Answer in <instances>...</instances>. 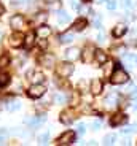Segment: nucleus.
I'll return each instance as SVG.
<instances>
[{"instance_id": "1", "label": "nucleus", "mask_w": 137, "mask_h": 146, "mask_svg": "<svg viewBox=\"0 0 137 146\" xmlns=\"http://www.w3.org/2000/svg\"><path fill=\"white\" fill-rule=\"evenodd\" d=\"M128 81H129L128 73L124 72L121 67H116L115 72L112 73V76H110V83L115 84V86H118V84H124V83H128Z\"/></svg>"}, {"instance_id": "2", "label": "nucleus", "mask_w": 137, "mask_h": 146, "mask_svg": "<svg viewBox=\"0 0 137 146\" xmlns=\"http://www.w3.org/2000/svg\"><path fill=\"white\" fill-rule=\"evenodd\" d=\"M56 73H57V76H61V78H69L74 73V64L69 60V62H62V64H59L57 65V68H56Z\"/></svg>"}, {"instance_id": "3", "label": "nucleus", "mask_w": 137, "mask_h": 146, "mask_svg": "<svg viewBox=\"0 0 137 146\" xmlns=\"http://www.w3.org/2000/svg\"><path fill=\"white\" fill-rule=\"evenodd\" d=\"M46 92V86L41 83H33L30 86V89L27 91V95H29L30 99H40L41 95Z\"/></svg>"}, {"instance_id": "4", "label": "nucleus", "mask_w": 137, "mask_h": 146, "mask_svg": "<svg viewBox=\"0 0 137 146\" xmlns=\"http://www.w3.org/2000/svg\"><path fill=\"white\" fill-rule=\"evenodd\" d=\"M75 138H77L75 132L67 130V132H64L61 137H57V145H72V143L75 141Z\"/></svg>"}, {"instance_id": "5", "label": "nucleus", "mask_w": 137, "mask_h": 146, "mask_svg": "<svg viewBox=\"0 0 137 146\" xmlns=\"http://www.w3.org/2000/svg\"><path fill=\"white\" fill-rule=\"evenodd\" d=\"M93 59H94V46L93 44H86L83 52H82V60L85 64H91Z\"/></svg>"}, {"instance_id": "6", "label": "nucleus", "mask_w": 137, "mask_h": 146, "mask_svg": "<svg viewBox=\"0 0 137 146\" xmlns=\"http://www.w3.org/2000/svg\"><path fill=\"white\" fill-rule=\"evenodd\" d=\"M22 41H24V35H22L19 30H16V32L10 36L8 44H10L11 48H19V46H22Z\"/></svg>"}, {"instance_id": "7", "label": "nucleus", "mask_w": 137, "mask_h": 146, "mask_svg": "<svg viewBox=\"0 0 137 146\" xmlns=\"http://www.w3.org/2000/svg\"><path fill=\"white\" fill-rule=\"evenodd\" d=\"M126 121H128V116L124 113H115L110 117V125L112 127H118V125L124 124Z\"/></svg>"}, {"instance_id": "8", "label": "nucleus", "mask_w": 137, "mask_h": 146, "mask_svg": "<svg viewBox=\"0 0 137 146\" xmlns=\"http://www.w3.org/2000/svg\"><path fill=\"white\" fill-rule=\"evenodd\" d=\"M26 76H27V80L32 81V83H43V80H45L43 73H41V72H35L33 68H30L29 72L26 73Z\"/></svg>"}, {"instance_id": "9", "label": "nucleus", "mask_w": 137, "mask_h": 146, "mask_svg": "<svg viewBox=\"0 0 137 146\" xmlns=\"http://www.w3.org/2000/svg\"><path fill=\"white\" fill-rule=\"evenodd\" d=\"M10 26L13 30H21L24 27V18L21 15H15L10 18Z\"/></svg>"}, {"instance_id": "10", "label": "nucleus", "mask_w": 137, "mask_h": 146, "mask_svg": "<svg viewBox=\"0 0 137 146\" xmlns=\"http://www.w3.org/2000/svg\"><path fill=\"white\" fill-rule=\"evenodd\" d=\"M54 60H56L54 56L49 54V52H45V54L40 57V64L43 67H46V68H51V67L54 65Z\"/></svg>"}, {"instance_id": "11", "label": "nucleus", "mask_w": 137, "mask_h": 146, "mask_svg": "<svg viewBox=\"0 0 137 146\" xmlns=\"http://www.w3.org/2000/svg\"><path fill=\"white\" fill-rule=\"evenodd\" d=\"M94 59L99 65H104L105 62H108V54L102 49H94Z\"/></svg>"}, {"instance_id": "12", "label": "nucleus", "mask_w": 137, "mask_h": 146, "mask_svg": "<svg viewBox=\"0 0 137 146\" xmlns=\"http://www.w3.org/2000/svg\"><path fill=\"white\" fill-rule=\"evenodd\" d=\"M46 121V117L43 116V114H40V116H33V117H30V119H26V122L30 125L32 129H35V127H38V125H41Z\"/></svg>"}, {"instance_id": "13", "label": "nucleus", "mask_w": 137, "mask_h": 146, "mask_svg": "<svg viewBox=\"0 0 137 146\" xmlns=\"http://www.w3.org/2000/svg\"><path fill=\"white\" fill-rule=\"evenodd\" d=\"M102 88H104V84H102V81L100 80H93L91 81V84H89V91L93 92L94 95H97V94H100L102 92Z\"/></svg>"}, {"instance_id": "14", "label": "nucleus", "mask_w": 137, "mask_h": 146, "mask_svg": "<svg viewBox=\"0 0 137 146\" xmlns=\"http://www.w3.org/2000/svg\"><path fill=\"white\" fill-rule=\"evenodd\" d=\"M49 35H51V29L48 26H45V24L38 26L37 32H35V36H38V38H48Z\"/></svg>"}, {"instance_id": "15", "label": "nucleus", "mask_w": 137, "mask_h": 146, "mask_svg": "<svg viewBox=\"0 0 137 146\" xmlns=\"http://www.w3.org/2000/svg\"><path fill=\"white\" fill-rule=\"evenodd\" d=\"M126 32H128V27L124 24H118V26H115V29L112 30V35L115 36V38H120V36H123Z\"/></svg>"}, {"instance_id": "16", "label": "nucleus", "mask_w": 137, "mask_h": 146, "mask_svg": "<svg viewBox=\"0 0 137 146\" xmlns=\"http://www.w3.org/2000/svg\"><path fill=\"white\" fill-rule=\"evenodd\" d=\"M59 121L62 122V124H70L72 121H74V116H72V111H69V110L62 111V113L59 114Z\"/></svg>"}, {"instance_id": "17", "label": "nucleus", "mask_w": 137, "mask_h": 146, "mask_svg": "<svg viewBox=\"0 0 137 146\" xmlns=\"http://www.w3.org/2000/svg\"><path fill=\"white\" fill-rule=\"evenodd\" d=\"M33 41H35V33L33 32H29L26 36H24V41H22V44H24V48H32V44H33Z\"/></svg>"}, {"instance_id": "18", "label": "nucleus", "mask_w": 137, "mask_h": 146, "mask_svg": "<svg viewBox=\"0 0 137 146\" xmlns=\"http://www.w3.org/2000/svg\"><path fill=\"white\" fill-rule=\"evenodd\" d=\"M65 57L69 59V60H72V62H74L75 59H78V57H80V51H78L77 48H70V49H67Z\"/></svg>"}, {"instance_id": "19", "label": "nucleus", "mask_w": 137, "mask_h": 146, "mask_svg": "<svg viewBox=\"0 0 137 146\" xmlns=\"http://www.w3.org/2000/svg\"><path fill=\"white\" fill-rule=\"evenodd\" d=\"M69 21H70V16L67 15V11H64V10L57 11V22L59 24H67Z\"/></svg>"}, {"instance_id": "20", "label": "nucleus", "mask_w": 137, "mask_h": 146, "mask_svg": "<svg viewBox=\"0 0 137 146\" xmlns=\"http://www.w3.org/2000/svg\"><path fill=\"white\" fill-rule=\"evenodd\" d=\"M86 26H88V22H86V19H85V18H80V19H77V21L74 22V29L77 30V32L83 30Z\"/></svg>"}, {"instance_id": "21", "label": "nucleus", "mask_w": 137, "mask_h": 146, "mask_svg": "<svg viewBox=\"0 0 137 146\" xmlns=\"http://www.w3.org/2000/svg\"><path fill=\"white\" fill-rule=\"evenodd\" d=\"M46 18H48L46 13H38V15L35 16V19H33V24H35V26H41V24L46 21Z\"/></svg>"}, {"instance_id": "22", "label": "nucleus", "mask_w": 137, "mask_h": 146, "mask_svg": "<svg viewBox=\"0 0 137 146\" xmlns=\"http://www.w3.org/2000/svg\"><path fill=\"white\" fill-rule=\"evenodd\" d=\"M53 100H54V103H56V105H64V103L67 102V97H65L64 94H59V92H57V94H54Z\"/></svg>"}, {"instance_id": "23", "label": "nucleus", "mask_w": 137, "mask_h": 146, "mask_svg": "<svg viewBox=\"0 0 137 146\" xmlns=\"http://www.w3.org/2000/svg\"><path fill=\"white\" fill-rule=\"evenodd\" d=\"M72 40H74V35L72 33H62V35H59V43H62V44L70 43Z\"/></svg>"}, {"instance_id": "24", "label": "nucleus", "mask_w": 137, "mask_h": 146, "mask_svg": "<svg viewBox=\"0 0 137 146\" xmlns=\"http://www.w3.org/2000/svg\"><path fill=\"white\" fill-rule=\"evenodd\" d=\"M115 105H116V95L115 94L112 95V97H107V99H105V106H107V108H113Z\"/></svg>"}, {"instance_id": "25", "label": "nucleus", "mask_w": 137, "mask_h": 146, "mask_svg": "<svg viewBox=\"0 0 137 146\" xmlns=\"http://www.w3.org/2000/svg\"><path fill=\"white\" fill-rule=\"evenodd\" d=\"M5 108H7L8 111H18V110L21 108V103L19 102H11V103H7Z\"/></svg>"}, {"instance_id": "26", "label": "nucleus", "mask_w": 137, "mask_h": 146, "mask_svg": "<svg viewBox=\"0 0 137 146\" xmlns=\"http://www.w3.org/2000/svg\"><path fill=\"white\" fill-rule=\"evenodd\" d=\"M115 138L116 137L113 135V133H108V135H105L104 137V145H113V143H115Z\"/></svg>"}, {"instance_id": "27", "label": "nucleus", "mask_w": 137, "mask_h": 146, "mask_svg": "<svg viewBox=\"0 0 137 146\" xmlns=\"http://www.w3.org/2000/svg\"><path fill=\"white\" fill-rule=\"evenodd\" d=\"M10 75H5V73H2L0 75V86H7L8 83H10Z\"/></svg>"}, {"instance_id": "28", "label": "nucleus", "mask_w": 137, "mask_h": 146, "mask_svg": "<svg viewBox=\"0 0 137 146\" xmlns=\"http://www.w3.org/2000/svg\"><path fill=\"white\" fill-rule=\"evenodd\" d=\"M48 140H49V133H48V132H46V133H41V135L38 137V143H40V145H46Z\"/></svg>"}, {"instance_id": "29", "label": "nucleus", "mask_w": 137, "mask_h": 146, "mask_svg": "<svg viewBox=\"0 0 137 146\" xmlns=\"http://www.w3.org/2000/svg\"><path fill=\"white\" fill-rule=\"evenodd\" d=\"M115 8H116L115 0H107V10H115Z\"/></svg>"}, {"instance_id": "30", "label": "nucleus", "mask_w": 137, "mask_h": 146, "mask_svg": "<svg viewBox=\"0 0 137 146\" xmlns=\"http://www.w3.org/2000/svg\"><path fill=\"white\" fill-rule=\"evenodd\" d=\"M7 135H8V130H7V129H0V143L3 141V138H5Z\"/></svg>"}, {"instance_id": "31", "label": "nucleus", "mask_w": 137, "mask_h": 146, "mask_svg": "<svg viewBox=\"0 0 137 146\" xmlns=\"http://www.w3.org/2000/svg\"><path fill=\"white\" fill-rule=\"evenodd\" d=\"M91 127H93V130H99L100 129V121H93V122H91Z\"/></svg>"}, {"instance_id": "32", "label": "nucleus", "mask_w": 137, "mask_h": 146, "mask_svg": "<svg viewBox=\"0 0 137 146\" xmlns=\"http://www.w3.org/2000/svg\"><path fill=\"white\" fill-rule=\"evenodd\" d=\"M8 62H10V59H8L7 56H3V57H2V60H0V67H7Z\"/></svg>"}, {"instance_id": "33", "label": "nucleus", "mask_w": 137, "mask_h": 146, "mask_svg": "<svg viewBox=\"0 0 137 146\" xmlns=\"http://www.w3.org/2000/svg\"><path fill=\"white\" fill-rule=\"evenodd\" d=\"M123 5H124V8H128V10L134 7V3L131 2V0H124V2H123Z\"/></svg>"}, {"instance_id": "34", "label": "nucleus", "mask_w": 137, "mask_h": 146, "mask_svg": "<svg viewBox=\"0 0 137 146\" xmlns=\"http://www.w3.org/2000/svg\"><path fill=\"white\" fill-rule=\"evenodd\" d=\"M70 5H72V8H75V10H80V3H78V0H72Z\"/></svg>"}, {"instance_id": "35", "label": "nucleus", "mask_w": 137, "mask_h": 146, "mask_svg": "<svg viewBox=\"0 0 137 146\" xmlns=\"http://www.w3.org/2000/svg\"><path fill=\"white\" fill-rule=\"evenodd\" d=\"M104 65H105V68H104V73H105V75H108V73H110V70H112V64H110V65H108V64L105 62Z\"/></svg>"}, {"instance_id": "36", "label": "nucleus", "mask_w": 137, "mask_h": 146, "mask_svg": "<svg viewBox=\"0 0 137 146\" xmlns=\"http://www.w3.org/2000/svg\"><path fill=\"white\" fill-rule=\"evenodd\" d=\"M85 130H86L85 124H78V132H80V133H85Z\"/></svg>"}, {"instance_id": "37", "label": "nucleus", "mask_w": 137, "mask_h": 146, "mask_svg": "<svg viewBox=\"0 0 137 146\" xmlns=\"http://www.w3.org/2000/svg\"><path fill=\"white\" fill-rule=\"evenodd\" d=\"M131 97H132V99H137V88L131 89Z\"/></svg>"}, {"instance_id": "38", "label": "nucleus", "mask_w": 137, "mask_h": 146, "mask_svg": "<svg viewBox=\"0 0 137 146\" xmlns=\"http://www.w3.org/2000/svg\"><path fill=\"white\" fill-rule=\"evenodd\" d=\"M121 132L123 133H131V132H134V130H132V127H126V129H121Z\"/></svg>"}, {"instance_id": "39", "label": "nucleus", "mask_w": 137, "mask_h": 146, "mask_svg": "<svg viewBox=\"0 0 137 146\" xmlns=\"http://www.w3.org/2000/svg\"><path fill=\"white\" fill-rule=\"evenodd\" d=\"M97 41H99V43H104V41H105L104 33H99V38H97Z\"/></svg>"}, {"instance_id": "40", "label": "nucleus", "mask_w": 137, "mask_h": 146, "mask_svg": "<svg viewBox=\"0 0 137 146\" xmlns=\"http://www.w3.org/2000/svg\"><path fill=\"white\" fill-rule=\"evenodd\" d=\"M94 27H96V29H100V19H99V18L94 21Z\"/></svg>"}, {"instance_id": "41", "label": "nucleus", "mask_w": 137, "mask_h": 146, "mask_svg": "<svg viewBox=\"0 0 137 146\" xmlns=\"http://www.w3.org/2000/svg\"><path fill=\"white\" fill-rule=\"evenodd\" d=\"M3 13H5V7H3L2 3H0V16L3 15Z\"/></svg>"}, {"instance_id": "42", "label": "nucleus", "mask_w": 137, "mask_h": 146, "mask_svg": "<svg viewBox=\"0 0 137 146\" xmlns=\"http://www.w3.org/2000/svg\"><path fill=\"white\" fill-rule=\"evenodd\" d=\"M132 130H137V122H136V124L132 125Z\"/></svg>"}, {"instance_id": "43", "label": "nucleus", "mask_w": 137, "mask_h": 146, "mask_svg": "<svg viewBox=\"0 0 137 146\" xmlns=\"http://www.w3.org/2000/svg\"><path fill=\"white\" fill-rule=\"evenodd\" d=\"M19 2H22V3H24V2H29V0H19Z\"/></svg>"}, {"instance_id": "44", "label": "nucleus", "mask_w": 137, "mask_h": 146, "mask_svg": "<svg viewBox=\"0 0 137 146\" xmlns=\"http://www.w3.org/2000/svg\"><path fill=\"white\" fill-rule=\"evenodd\" d=\"M99 2H107V0H99Z\"/></svg>"}, {"instance_id": "45", "label": "nucleus", "mask_w": 137, "mask_h": 146, "mask_svg": "<svg viewBox=\"0 0 137 146\" xmlns=\"http://www.w3.org/2000/svg\"><path fill=\"white\" fill-rule=\"evenodd\" d=\"M83 2H91V0H83Z\"/></svg>"}, {"instance_id": "46", "label": "nucleus", "mask_w": 137, "mask_h": 146, "mask_svg": "<svg viewBox=\"0 0 137 146\" xmlns=\"http://www.w3.org/2000/svg\"><path fill=\"white\" fill-rule=\"evenodd\" d=\"M136 110H137V103H136Z\"/></svg>"}, {"instance_id": "47", "label": "nucleus", "mask_w": 137, "mask_h": 146, "mask_svg": "<svg viewBox=\"0 0 137 146\" xmlns=\"http://www.w3.org/2000/svg\"><path fill=\"white\" fill-rule=\"evenodd\" d=\"M0 38H2V33H0Z\"/></svg>"}]
</instances>
